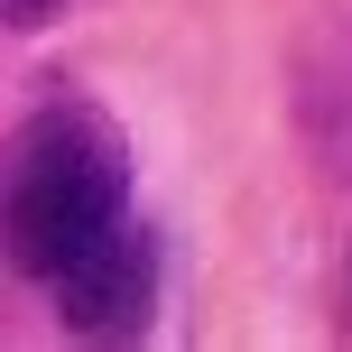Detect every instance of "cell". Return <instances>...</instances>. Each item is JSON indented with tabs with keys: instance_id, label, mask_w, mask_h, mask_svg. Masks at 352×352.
I'll return each mask as SVG.
<instances>
[{
	"instance_id": "cell-1",
	"label": "cell",
	"mask_w": 352,
	"mask_h": 352,
	"mask_svg": "<svg viewBox=\"0 0 352 352\" xmlns=\"http://www.w3.org/2000/svg\"><path fill=\"white\" fill-rule=\"evenodd\" d=\"M130 213V148L93 102H56L0 148V260L56 278Z\"/></svg>"
},
{
	"instance_id": "cell-3",
	"label": "cell",
	"mask_w": 352,
	"mask_h": 352,
	"mask_svg": "<svg viewBox=\"0 0 352 352\" xmlns=\"http://www.w3.org/2000/svg\"><path fill=\"white\" fill-rule=\"evenodd\" d=\"M56 10H65V0H0V19H10V28H47Z\"/></svg>"
},
{
	"instance_id": "cell-2",
	"label": "cell",
	"mask_w": 352,
	"mask_h": 352,
	"mask_svg": "<svg viewBox=\"0 0 352 352\" xmlns=\"http://www.w3.org/2000/svg\"><path fill=\"white\" fill-rule=\"evenodd\" d=\"M56 324H65L74 343H140L148 316H158V241H148V223H111L102 241L84 250V260L56 269Z\"/></svg>"
}]
</instances>
